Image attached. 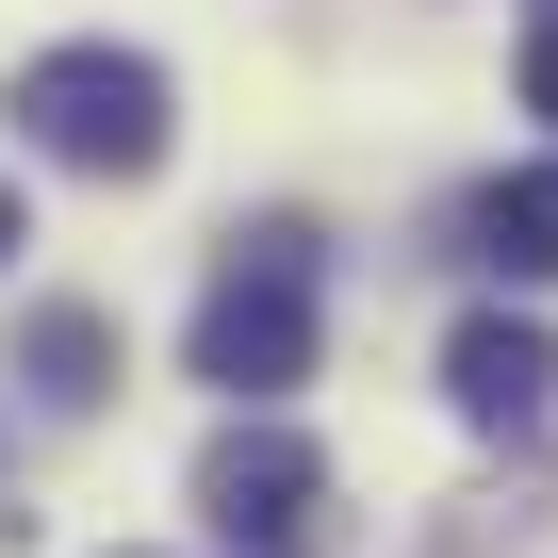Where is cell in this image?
<instances>
[{
	"label": "cell",
	"instance_id": "3957f363",
	"mask_svg": "<svg viewBox=\"0 0 558 558\" xmlns=\"http://www.w3.org/2000/svg\"><path fill=\"white\" fill-rule=\"evenodd\" d=\"M197 509H214V542H246V558H313V542H329V460H313L296 427H230V444L197 460Z\"/></svg>",
	"mask_w": 558,
	"mask_h": 558
},
{
	"label": "cell",
	"instance_id": "7a4b0ae2",
	"mask_svg": "<svg viewBox=\"0 0 558 558\" xmlns=\"http://www.w3.org/2000/svg\"><path fill=\"white\" fill-rule=\"evenodd\" d=\"M17 132L50 165H83V181H148L165 165V66L116 50V34H66V50L17 66Z\"/></svg>",
	"mask_w": 558,
	"mask_h": 558
},
{
	"label": "cell",
	"instance_id": "8992f818",
	"mask_svg": "<svg viewBox=\"0 0 558 558\" xmlns=\"http://www.w3.org/2000/svg\"><path fill=\"white\" fill-rule=\"evenodd\" d=\"M476 263L493 279H525V296H542V279H558V165H509V181H476Z\"/></svg>",
	"mask_w": 558,
	"mask_h": 558
},
{
	"label": "cell",
	"instance_id": "9c48e42d",
	"mask_svg": "<svg viewBox=\"0 0 558 558\" xmlns=\"http://www.w3.org/2000/svg\"><path fill=\"white\" fill-rule=\"evenodd\" d=\"M542 17H558V0H542Z\"/></svg>",
	"mask_w": 558,
	"mask_h": 558
},
{
	"label": "cell",
	"instance_id": "277c9868",
	"mask_svg": "<svg viewBox=\"0 0 558 558\" xmlns=\"http://www.w3.org/2000/svg\"><path fill=\"white\" fill-rule=\"evenodd\" d=\"M444 395H460L476 427H542V411H558V329H525V313H460Z\"/></svg>",
	"mask_w": 558,
	"mask_h": 558
},
{
	"label": "cell",
	"instance_id": "52a82bcc",
	"mask_svg": "<svg viewBox=\"0 0 558 558\" xmlns=\"http://www.w3.org/2000/svg\"><path fill=\"white\" fill-rule=\"evenodd\" d=\"M525 116H542V132H558V17H542V34H525Z\"/></svg>",
	"mask_w": 558,
	"mask_h": 558
},
{
	"label": "cell",
	"instance_id": "6da1fadb",
	"mask_svg": "<svg viewBox=\"0 0 558 558\" xmlns=\"http://www.w3.org/2000/svg\"><path fill=\"white\" fill-rule=\"evenodd\" d=\"M197 378H214L230 411H279V395L313 378V230H296V214L230 230L214 296H197Z\"/></svg>",
	"mask_w": 558,
	"mask_h": 558
},
{
	"label": "cell",
	"instance_id": "ba28073f",
	"mask_svg": "<svg viewBox=\"0 0 558 558\" xmlns=\"http://www.w3.org/2000/svg\"><path fill=\"white\" fill-rule=\"evenodd\" d=\"M17 246H34V197H17V181H0V263H17Z\"/></svg>",
	"mask_w": 558,
	"mask_h": 558
},
{
	"label": "cell",
	"instance_id": "5b68a950",
	"mask_svg": "<svg viewBox=\"0 0 558 558\" xmlns=\"http://www.w3.org/2000/svg\"><path fill=\"white\" fill-rule=\"evenodd\" d=\"M17 378H34V411H99L116 395V313L99 296H34L17 313Z\"/></svg>",
	"mask_w": 558,
	"mask_h": 558
}]
</instances>
